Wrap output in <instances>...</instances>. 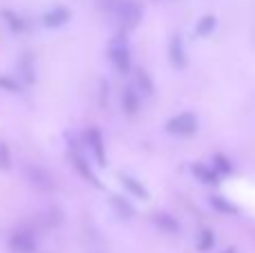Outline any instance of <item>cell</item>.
I'll return each mask as SVG.
<instances>
[{"instance_id": "6", "label": "cell", "mask_w": 255, "mask_h": 253, "mask_svg": "<svg viewBox=\"0 0 255 253\" xmlns=\"http://www.w3.org/2000/svg\"><path fill=\"white\" fill-rule=\"evenodd\" d=\"M9 249L11 253H34L36 251V240L31 233L27 231H18L11 236V240H9Z\"/></svg>"}, {"instance_id": "3", "label": "cell", "mask_w": 255, "mask_h": 253, "mask_svg": "<svg viewBox=\"0 0 255 253\" xmlns=\"http://www.w3.org/2000/svg\"><path fill=\"white\" fill-rule=\"evenodd\" d=\"M166 130L177 137H190L197 132V117L193 112H179L166 121Z\"/></svg>"}, {"instance_id": "23", "label": "cell", "mask_w": 255, "mask_h": 253, "mask_svg": "<svg viewBox=\"0 0 255 253\" xmlns=\"http://www.w3.org/2000/svg\"><path fill=\"white\" fill-rule=\"evenodd\" d=\"M0 85H2V88H7V90H11V92H18V85L13 83L11 79H0Z\"/></svg>"}, {"instance_id": "24", "label": "cell", "mask_w": 255, "mask_h": 253, "mask_svg": "<svg viewBox=\"0 0 255 253\" xmlns=\"http://www.w3.org/2000/svg\"><path fill=\"white\" fill-rule=\"evenodd\" d=\"M229 253H231V251H229Z\"/></svg>"}, {"instance_id": "8", "label": "cell", "mask_w": 255, "mask_h": 253, "mask_svg": "<svg viewBox=\"0 0 255 253\" xmlns=\"http://www.w3.org/2000/svg\"><path fill=\"white\" fill-rule=\"evenodd\" d=\"M70 159H72V164H74L76 173H79L81 177H85L90 184H92V186H101V184H99V179H97V175L92 173V168H90V164L85 161L83 155H79V152H72Z\"/></svg>"}, {"instance_id": "15", "label": "cell", "mask_w": 255, "mask_h": 253, "mask_svg": "<svg viewBox=\"0 0 255 253\" xmlns=\"http://www.w3.org/2000/svg\"><path fill=\"white\" fill-rule=\"evenodd\" d=\"M2 18H4V22L9 25V29H11V31H25L27 29V20L22 16H18V13L2 11Z\"/></svg>"}, {"instance_id": "11", "label": "cell", "mask_w": 255, "mask_h": 253, "mask_svg": "<svg viewBox=\"0 0 255 253\" xmlns=\"http://www.w3.org/2000/svg\"><path fill=\"white\" fill-rule=\"evenodd\" d=\"M193 175L202 184H217V179H220V175L215 173V168H213V166H206V164H193Z\"/></svg>"}, {"instance_id": "16", "label": "cell", "mask_w": 255, "mask_h": 253, "mask_svg": "<svg viewBox=\"0 0 255 253\" xmlns=\"http://www.w3.org/2000/svg\"><path fill=\"white\" fill-rule=\"evenodd\" d=\"M217 20L215 16H202L197 20V27H195V31H197V36H211L213 29H215Z\"/></svg>"}, {"instance_id": "20", "label": "cell", "mask_w": 255, "mask_h": 253, "mask_svg": "<svg viewBox=\"0 0 255 253\" xmlns=\"http://www.w3.org/2000/svg\"><path fill=\"white\" fill-rule=\"evenodd\" d=\"M215 164H213V168H215L217 175H231L233 173V164H231L229 159H226L224 155H215Z\"/></svg>"}, {"instance_id": "2", "label": "cell", "mask_w": 255, "mask_h": 253, "mask_svg": "<svg viewBox=\"0 0 255 253\" xmlns=\"http://www.w3.org/2000/svg\"><path fill=\"white\" fill-rule=\"evenodd\" d=\"M117 18H119V25L124 31L132 29L143 18V7L136 0H121V2H117Z\"/></svg>"}, {"instance_id": "21", "label": "cell", "mask_w": 255, "mask_h": 253, "mask_svg": "<svg viewBox=\"0 0 255 253\" xmlns=\"http://www.w3.org/2000/svg\"><path fill=\"white\" fill-rule=\"evenodd\" d=\"M213 245H215V236H213V231H208V229H204V231L199 233L197 249H199V251H208V249H213Z\"/></svg>"}, {"instance_id": "13", "label": "cell", "mask_w": 255, "mask_h": 253, "mask_svg": "<svg viewBox=\"0 0 255 253\" xmlns=\"http://www.w3.org/2000/svg\"><path fill=\"white\" fill-rule=\"evenodd\" d=\"M152 222L166 233H177L179 231V222H177V218H172L170 213H157L152 218Z\"/></svg>"}, {"instance_id": "4", "label": "cell", "mask_w": 255, "mask_h": 253, "mask_svg": "<svg viewBox=\"0 0 255 253\" xmlns=\"http://www.w3.org/2000/svg\"><path fill=\"white\" fill-rule=\"evenodd\" d=\"M83 141L90 146L94 159L99 161V166H108V155H106V143H103V134L99 128H90L83 134Z\"/></svg>"}, {"instance_id": "5", "label": "cell", "mask_w": 255, "mask_h": 253, "mask_svg": "<svg viewBox=\"0 0 255 253\" xmlns=\"http://www.w3.org/2000/svg\"><path fill=\"white\" fill-rule=\"evenodd\" d=\"M70 18H72L70 7H65V4H56V7L47 9V11L43 13L40 22H43L47 29H58V27H63L65 22H70Z\"/></svg>"}, {"instance_id": "19", "label": "cell", "mask_w": 255, "mask_h": 253, "mask_svg": "<svg viewBox=\"0 0 255 253\" xmlns=\"http://www.w3.org/2000/svg\"><path fill=\"white\" fill-rule=\"evenodd\" d=\"M31 179H34V184L38 188H45V191H52L54 188L52 177H49L47 173H43V170H31Z\"/></svg>"}, {"instance_id": "17", "label": "cell", "mask_w": 255, "mask_h": 253, "mask_svg": "<svg viewBox=\"0 0 255 253\" xmlns=\"http://www.w3.org/2000/svg\"><path fill=\"white\" fill-rule=\"evenodd\" d=\"M20 72H22V79L27 81V83H34L36 76H34V58H31V54H25L20 61Z\"/></svg>"}, {"instance_id": "9", "label": "cell", "mask_w": 255, "mask_h": 253, "mask_svg": "<svg viewBox=\"0 0 255 253\" xmlns=\"http://www.w3.org/2000/svg\"><path fill=\"white\" fill-rule=\"evenodd\" d=\"M121 106H124V110L128 112V115H136V112H139L141 97L134 90V85H128V88L124 90V94H121Z\"/></svg>"}, {"instance_id": "22", "label": "cell", "mask_w": 255, "mask_h": 253, "mask_svg": "<svg viewBox=\"0 0 255 253\" xmlns=\"http://www.w3.org/2000/svg\"><path fill=\"white\" fill-rule=\"evenodd\" d=\"M0 166H2V168L9 166V150H7L4 143H0Z\"/></svg>"}, {"instance_id": "14", "label": "cell", "mask_w": 255, "mask_h": 253, "mask_svg": "<svg viewBox=\"0 0 255 253\" xmlns=\"http://www.w3.org/2000/svg\"><path fill=\"white\" fill-rule=\"evenodd\" d=\"M211 206H213V209H217L220 213H224V215H235V213H238V206L231 204L226 197H220V195H213L211 197Z\"/></svg>"}, {"instance_id": "12", "label": "cell", "mask_w": 255, "mask_h": 253, "mask_svg": "<svg viewBox=\"0 0 255 253\" xmlns=\"http://www.w3.org/2000/svg\"><path fill=\"white\" fill-rule=\"evenodd\" d=\"M134 90L139 94H152L154 92L152 81H150V76L145 74V70H141V67L134 70Z\"/></svg>"}, {"instance_id": "7", "label": "cell", "mask_w": 255, "mask_h": 253, "mask_svg": "<svg viewBox=\"0 0 255 253\" xmlns=\"http://www.w3.org/2000/svg\"><path fill=\"white\" fill-rule=\"evenodd\" d=\"M168 58H170V63L175 67H184L186 65V49H184V40H181V36H172L170 38V45H168Z\"/></svg>"}, {"instance_id": "18", "label": "cell", "mask_w": 255, "mask_h": 253, "mask_svg": "<svg viewBox=\"0 0 255 253\" xmlns=\"http://www.w3.org/2000/svg\"><path fill=\"white\" fill-rule=\"evenodd\" d=\"M110 204H112V209H115L119 215H124V218H130V215L134 213V209L128 204V200H124V197H119V195H112Z\"/></svg>"}, {"instance_id": "1", "label": "cell", "mask_w": 255, "mask_h": 253, "mask_svg": "<svg viewBox=\"0 0 255 253\" xmlns=\"http://www.w3.org/2000/svg\"><path fill=\"white\" fill-rule=\"evenodd\" d=\"M108 58H110L112 67L119 72H128L132 65V49H130V40L126 38L124 31L112 36L110 45H108Z\"/></svg>"}, {"instance_id": "10", "label": "cell", "mask_w": 255, "mask_h": 253, "mask_svg": "<svg viewBox=\"0 0 255 253\" xmlns=\"http://www.w3.org/2000/svg\"><path fill=\"white\" fill-rule=\"evenodd\" d=\"M119 179L136 200H148V191H145V186L136 177H132V175H128V173H119Z\"/></svg>"}]
</instances>
